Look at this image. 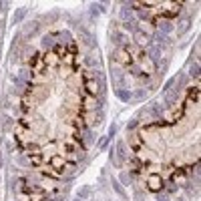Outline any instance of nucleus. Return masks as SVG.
Wrapping results in <instances>:
<instances>
[{
  "label": "nucleus",
  "instance_id": "nucleus-10",
  "mask_svg": "<svg viewBox=\"0 0 201 201\" xmlns=\"http://www.w3.org/2000/svg\"><path fill=\"white\" fill-rule=\"evenodd\" d=\"M119 157L121 159H127V151H125V143H123V141H119Z\"/></svg>",
  "mask_w": 201,
  "mask_h": 201
},
{
  "label": "nucleus",
  "instance_id": "nucleus-7",
  "mask_svg": "<svg viewBox=\"0 0 201 201\" xmlns=\"http://www.w3.org/2000/svg\"><path fill=\"white\" fill-rule=\"evenodd\" d=\"M149 54H151V58L159 60L161 58V48L159 46H151V48H149Z\"/></svg>",
  "mask_w": 201,
  "mask_h": 201
},
{
  "label": "nucleus",
  "instance_id": "nucleus-17",
  "mask_svg": "<svg viewBox=\"0 0 201 201\" xmlns=\"http://www.w3.org/2000/svg\"><path fill=\"white\" fill-rule=\"evenodd\" d=\"M135 127H137V121H131V123L127 125V129H135Z\"/></svg>",
  "mask_w": 201,
  "mask_h": 201
},
{
  "label": "nucleus",
  "instance_id": "nucleus-1",
  "mask_svg": "<svg viewBox=\"0 0 201 201\" xmlns=\"http://www.w3.org/2000/svg\"><path fill=\"white\" fill-rule=\"evenodd\" d=\"M115 94H117L119 100H123V103H129V100L133 99V93L127 91V88H115Z\"/></svg>",
  "mask_w": 201,
  "mask_h": 201
},
{
  "label": "nucleus",
  "instance_id": "nucleus-14",
  "mask_svg": "<svg viewBox=\"0 0 201 201\" xmlns=\"http://www.w3.org/2000/svg\"><path fill=\"white\" fill-rule=\"evenodd\" d=\"M50 44H52V38H50V36H44V38H42V46H50Z\"/></svg>",
  "mask_w": 201,
  "mask_h": 201
},
{
  "label": "nucleus",
  "instance_id": "nucleus-13",
  "mask_svg": "<svg viewBox=\"0 0 201 201\" xmlns=\"http://www.w3.org/2000/svg\"><path fill=\"white\" fill-rule=\"evenodd\" d=\"M189 73L193 74V76H197V74H199V64H197V62H195L193 67H191V70H189Z\"/></svg>",
  "mask_w": 201,
  "mask_h": 201
},
{
  "label": "nucleus",
  "instance_id": "nucleus-8",
  "mask_svg": "<svg viewBox=\"0 0 201 201\" xmlns=\"http://www.w3.org/2000/svg\"><path fill=\"white\" fill-rule=\"evenodd\" d=\"M111 185H113V187L117 189V193H119L121 197H127V193H125V189H123V187L119 185V181H117V179H113V181H111Z\"/></svg>",
  "mask_w": 201,
  "mask_h": 201
},
{
  "label": "nucleus",
  "instance_id": "nucleus-19",
  "mask_svg": "<svg viewBox=\"0 0 201 201\" xmlns=\"http://www.w3.org/2000/svg\"><path fill=\"white\" fill-rule=\"evenodd\" d=\"M74 201H79V199H74Z\"/></svg>",
  "mask_w": 201,
  "mask_h": 201
},
{
  "label": "nucleus",
  "instance_id": "nucleus-2",
  "mask_svg": "<svg viewBox=\"0 0 201 201\" xmlns=\"http://www.w3.org/2000/svg\"><path fill=\"white\" fill-rule=\"evenodd\" d=\"M157 26H159L161 34H169V32H173V24H171L169 20H159V22H157Z\"/></svg>",
  "mask_w": 201,
  "mask_h": 201
},
{
  "label": "nucleus",
  "instance_id": "nucleus-12",
  "mask_svg": "<svg viewBox=\"0 0 201 201\" xmlns=\"http://www.w3.org/2000/svg\"><path fill=\"white\" fill-rule=\"evenodd\" d=\"M85 62H87L88 67H94V64H97V62H99V60H94L93 56H87V58H85Z\"/></svg>",
  "mask_w": 201,
  "mask_h": 201
},
{
  "label": "nucleus",
  "instance_id": "nucleus-4",
  "mask_svg": "<svg viewBox=\"0 0 201 201\" xmlns=\"http://www.w3.org/2000/svg\"><path fill=\"white\" fill-rule=\"evenodd\" d=\"M24 14H26V8H18V10L14 12V16H12V22H14V24H18L20 20L24 18Z\"/></svg>",
  "mask_w": 201,
  "mask_h": 201
},
{
  "label": "nucleus",
  "instance_id": "nucleus-16",
  "mask_svg": "<svg viewBox=\"0 0 201 201\" xmlns=\"http://www.w3.org/2000/svg\"><path fill=\"white\" fill-rule=\"evenodd\" d=\"M145 94H147V93H145V91H137V94H135V97H137V99H143Z\"/></svg>",
  "mask_w": 201,
  "mask_h": 201
},
{
  "label": "nucleus",
  "instance_id": "nucleus-18",
  "mask_svg": "<svg viewBox=\"0 0 201 201\" xmlns=\"http://www.w3.org/2000/svg\"><path fill=\"white\" fill-rule=\"evenodd\" d=\"M85 141H87V143H93V135H91V133H87V137H85Z\"/></svg>",
  "mask_w": 201,
  "mask_h": 201
},
{
  "label": "nucleus",
  "instance_id": "nucleus-3",
  "mask_svg": "<svg viewBox=\"0 0 201 201\" xmlns=\"http://www.w3.org/2000/svg\"><path fill=\"white\" fill-rule=\"evenodd\" d=\"M131 18H133V10L127 4H123V8H121V20L123 22H131Z\"/></svg>",
  "mask_w": 201,
  "mask_h": 201
},
{
  "label": "nucleus",
  "instance_id": "nucleus-6",
  "mask_svg": "<svg viewBox=\"0 0 201 201\" xmlns=\"http://www.w3.org/2000/svg\"><path fill=\"white\" fill-rule=\"evenodd\" d=\"M135 40H137L139 44H145V42H147V34H143L139 28H137V30H135Z\"/></svg>",
  "mask_w": 201,
  "mask_h": 201
},
{
  "label": "nucleus",
  "instance_id": "nucleus-11",
  "mask_svg": "<svg viewBox=\"0 0 201 201\" xmlns=\"http://www.w3.org/2000/svg\"><path fill=\"white\" fill-rule=\"evenodd\" d=\"M153 38H155V42H157V44H163V42L167 40V36H165V34H161V32H157Z\"/></svg>",
  "mask_w": 201,
  "mask_h": 201
},
{
  "label": "nucleus",
  "instance_id": "nucleus-15",
  "mask_svg": "<svg viewBox=\"0 0 201 201\" xmlns=\"http://www.w3.org/2000/svg\"><path fill=\"white\" fill-rule=\"evenodd\" d=\"M115 133H117V125H111V127H109V137H115Z\"/></svg>",
  "mask_w": 201,
  "mask_h": 201
},
{
  "label": "nucleus",
  "instance_id": "nucleus-5",
  "mask_svg": "<svg viewBox=\"0 0 201 201\" xmlns=\"http://www.w3.org/2000/svg\"><path fill=\"white\" fill-rule=\"evenodd\" d=\"M88 195H91V187H88V185H85V187H82V189L79 191V193H76V197H79V199L82 201V199H87Z\"/></svg>",
  "mask_w": 201,
  "mask_h": 201
},
{
  "label": "nucleus",
  "instance_id": "nucleus-9",
  "mask_svg": "<svg viewBox=\"0 0 201 201\" xmlns=\"http://www.w3.org/2000/svg\"><path fill=\"white\" fill-rule=\"evenodd\" d=\"M189 26H191V20H189V18H185L183 22H181V30H179V34L187 32V30H189Z\"/></svg>",
  "mask_w": 201,
  "mask_h": 201
}]
</instances>
